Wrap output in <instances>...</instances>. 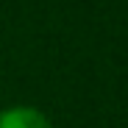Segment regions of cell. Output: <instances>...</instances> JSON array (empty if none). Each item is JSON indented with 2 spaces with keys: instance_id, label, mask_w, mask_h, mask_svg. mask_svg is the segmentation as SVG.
<instances>
[{
  "instance_id": "cell-1",
  "label": "cell",
  "mask_w": 128,
  "mask_h": 128,
  "mask_svg": "<svg viewBox=\"0 0 128 128\" xmlns=\"http://www.w3.org/2000/svg\"><path fill=\"white\" fill-rule=\"evenodd\" d=\"M0 128H53V122L34 106H14L0 112Z\"/></svg>"
}]
</instances>
